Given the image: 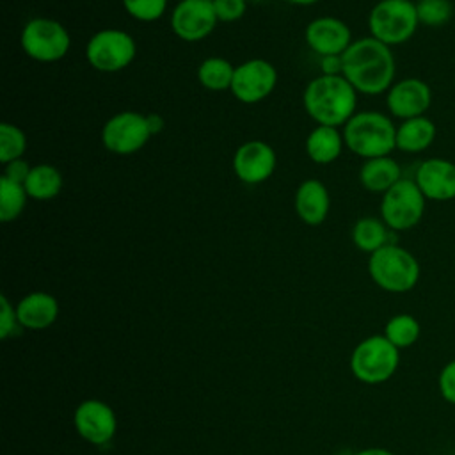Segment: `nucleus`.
<instances>
[{
	"label": "nucleus",
	"mask_w": 455,
	"mask_h": 455,
	"mask_svg": "<svg viewBox=\"0 0 455 455\" xmlns=\"http://www.w3.org/2000/svg\"><path fill=\"white\" fill-rule=\"evenodd\" d=\"M368 274L384 291L405 293L418 284L421 268L412 252L398 243H387L370 254Z\"/></svg>",
	"instance_id": "nucleus-4"
},
{
	"label": "nucleus",
	"mask_w": 455,
	"mask_h": 455,
	"mask_svg": "<svg viewBox=\"0 0 455 455\" xmlns=\"http://www.w3.org/2000/svg\"><path fill=\"white\" fill-rule=\"evenodd\" d=\"M277 156L270 144L263 140H247L233 155V171L236 178L249 185L267 181L275 171Z\"/></svg>",
	"instance_id": "nucleus-15"
},
{
	"label": "nucleus",
	"mask_w": 455,
	"mask_h": 455,
	"mask_svg": "<svg viewBox=\"0 0 455 455\" xmlns=\"http://www.w3.org/2000/svg\"><path fill=\"white\" fill-rule=\"evenodd\" d=\"M307 46L320 57L343 55L352 44V32L348 25L334 16H320L307 23L304 30Z\"/></svg>",
	"instance_id": "nucleus-16"
},
{
	"label": "nucleus",
	"mask_w": 455,
	"mask_h": 455,
	"mask_svg": "<svg viewBox=\"0 0 455 455\" xmlns=\"http://www.w3.org/2000/svg\"><path fill=\"white\" fill-rule=\"evenodd\" d=\"M391 235L393 229H389L387 224L377 217H361L352 228L354 245L368 254H373L387 243H395L391 240Z\"/></svg>",
	"instance_id": "nucleus-24"
},
{
	"label": "nucleus",
	"mask_w": 455,
	"mask_h": 455,
	"mask_svg": "<svg viewBox=\"0 0 455 455\" xmlns=\"http://www.w3.org/2000/svg\"><path fill=\"white\" fill-rule=\"evenodd\" d=\"M343 146V133L336 126L316 124L306 137V153L315 164L320 165H327L338 160Z\"/></svg>",
	"instance_id": "nucleus-21"
},
{
	"label": "nucleus",
	"mask_w": 455,
	"mask_h": 455,
	"mask_svg": "<svg viewBox=\"0 0 455 455\" xmlns=\"http://www.w3.org/2000/svg\"><path fill=\"white\" fill-rule=\"evenodd\" d=\"M219 23L212 0H180L171 12L172 32L187 43L208 37Z\"/></svg>",
	"instance_id": "nucleus-13"
},
{
	"label": "nucleus",
	"mask_w": 455,
	"mask_h": 455,
	"mask_svg": "<svg viewBox=\"0 0 455 455\" xmlns=\"http://www.w3.org/2000/svg\"><path fill=\"white\" fill-rule=\"evenodd\" d=\"M73 425L84 441L94 446H105L116 435L117 418L108 403L98 398H87L76 405Z\"/></svg>",
	"instance_id": "nucleus-12"
},
{
	"label": "nucleus",
	"mask_w": 455,
	"mask_h": 455,
	"mask_svg": "<svg viewBox=\"0 0 455 455\" xmlns=\"http://www.w3.org/2000/svg\"><path fill=\"white\" fill-rule=\"evenodd\" d=\"M124 11L139 21H156L167 9V0H121Z\"/></svg>",
	"instance_id": "nucleus-30"
},
{
	"label": "nucleus",
	"mask_w": 455,
	"mask_h": 455,
	"mask_svg": "<svg viewBox=\"0 0 455 455\" xmlns=\"http://www.w3.org/2000/svg\"><path fill=\"white\" fill-rule=\"evenodd\" d=\"M27 190L23 183L12 181L7 176H0V220L4 224L16 220L27 204Z\"/></svg>",
	"instance_id": "nucleus-26"
},
{
	"label": "nucleus",
	"mask_w": 455,
	"mask_h": 455,
	"mask_svg": "<svg viewBox=\"0 0 455 455\" xmlns=\"http://www.w3.org/2000/svg\"><path fill=\"white\" fill-rule=\"evenodd\" d=\"M416 14L419 25L437 28L453 18V4L451 0H418Z\"/></svg>",
	"instance_id": "nucleus-28"
},
{
	"label": "nucleus",
	"mask_w": 455,
	"mask_h": 455,
	"mask_svg": "<svg viewBox=\"0 0 455 455\" xmlns=\"http://www.w3.org/2000/svg\"><path fill=\"white\" fill-rule=\"evenodd\" d=\"M16 315L23 329L44 331L57 320L59 302L52 293L32 291L18 300Z\"/></svg>",
	"instance_id": "nucleus-18"
},
{
	"label": "nucleus",
	"mask_w": 455,
	"mask_h": 455,
	"mask_svg": "<svg viewBox=\"0 0 455 455\" xmlns=\"http://www.w3.org/2000/svg\"><path fill=\"white\" fill-rule=\"evenodd\" d=\"M398 363V348L384 334H373L352 350L350 371L364 384H382L395 375Z\"/></svg>",
	"instance_id": "nucleus-6"
},
{
	"label": "nucleus",
	"mask_w": 455,
	"mask_h": 455,
	"mask_svg": "<svg viewBox=\"0 0 455 455\" xmlns=\"http://www.w3.org/2000/svg\"><path fill=\"white\" fill-rule=\"evenodd\" d=\"M219 21L231 23L245 14L247 0H212Z\"/></svg>",
	"instance_id": "nucleus-31"
},
{
	"label": "nucleus",
	"mask_w": 455,
	"mask_h": 455,
	"mask_svg": "<svg viewBox=\"0 0 455 455\" xmlns=\"http://www.w3.org/2000/svg\"><path fill=\"white\" fill-rule=\"evenodd\" d=\"M151 137L148 119L135 110H123L108 117L101 128V142L114 155H133Z\"/></svg>",
	"instance_id": "nucleus-10"
},
{
	"label": "nucleus",
	"mask_w": 455,
	"mask_h": 455,
	"mask_svg": "<svg viewBox=\"0 0 455 455\" xmlns=\"http://www.w3.org/2000/svg\"><path fill=\"white\" fill-rule=\"evenodd\" d=\"M437 384H439V393H441V396H443L448 403L455 405V359L450 361V363H446V364L443 366V370H441V373H439Z\"/></svg>",
	"instance_id": "nucleus-33"
},
{
	"label": "nucleus",
	"mask_w": 455,
	"mask_h": 455,
	"mask_svg": "<svg viewBox=\"0 0 455 455\" xmlns=\"http://www.w3.org/2000/svg\"><path fill=\"white\" fill-rule=\"evenodd\" d=\"M247 2H252V4H261V2H265V0H247Z\"/></svg>",
	"instance_id": "nucleus-39"
},
{
	"label": "nucleus",
	"mask_w": 455,
	"mask_h": 455,
	"mask_svg": "<svg viewBox=\"0 0 455 455\" xmlns=\"http://www.w3.org/2000/svg\"><path fill=\"white\" fill-rule=\"evenodd\" d=\"M435 124L427 116L405 119L396 126V149L403 153H421L435 139Z\"/></svg>",
	"instance_id": "nucleus-22"
},
{
	"label": "nucleus",
	"mask_w": 455,
	"mask_h": 455,
	"mask_svg": "<svg viewBox=\"0 0 455 455\" xmlns=\"http://www.w3.org/2000/svg\"><path fill=\"white\" fill-rule=\"evenodd\" d=\"M427 197L414 180L402 178L380 199V219L393 231H407L418 226L425 215Z\"/></svg>",
	"instance_id": "nucleus-7"
},
{
	"label": "nucleus",
	"mask_w": 455,
	"mask_h": 455,
	"mask_svg": "<svg viewBox=\"0 0 455 455\" xmlns=\"http://www.w3.org/2000/svg\"><path fill=\"white\" fill-rule=\"evenodd\" d=\"M146 119H148V126L151 130V135H156V133H160L164 130L165 121H164V117L160 114H148Z\"/></svg>",
	"instance_id": "nucleus-36"
},
{
	"label": "nucleus",
	"mask_w": 455,
	"mask_h": 455,
	"mask_svg": "<svg viewBox=\"0 0 455 455\" xmlns=\"http://www.w3.org/2000/svg\"><path fill=\"white\" fill-rule=\"evenodd\" d=\"M23 187L30 199L50 201L62 190V174L52 164H37L32 165Z\"/></svg>",
	"instance_id": "nucleus-23"
},
{
	"label": "nucleus",
	"mask_w": 455,
	"mask_h": 455,
	"mask_svg": "<svg viewBox=\"0 0 455 455\" xmlns=\"http://www.w3.org/2000/svg\"><path fill=\"white\" fill-rule=\"evenodd\" d=\"M421 334L419 322L407 313L395 315L387 320L384 327V336L400 350V348H409L412 347Z\"/></svg>",
	"instance_id": "nucleus-27"
},
{
	"label": "nucleus",
	"mask_w": 455,
	"mask_h": 455,
	"mask_svg": "<svg viewBox=\"0 0 455 455\" xmlns=\"http://www.w3.org/2000/svg\"><path fill=\"white\" fill-rule=\"evenodd\" d=\"M27 149V137L21 128L12 123L0 124V162L5 165L11 160L21 158Z\"/></svg>",
	"instance_id": "nucleus-29"
},
{
	"label": "nucleus",
	"mask_w": 455,
	"mask_h": 455,
	"mask_svg": "<svg viewBox=\"0 0 455 455\" xmlns=\"http://www.w3.org/2000/svg\"><path fill=\"white\" fill-rule=\"evenodd\" d=\"M414 181L430 201L455 199V164L446 158L423 160L414 174Z\"/></svg>",
	"instance_id": "nucleus-17"
},
{
	"label": "nucleus",
	"mask_w": 455,
	"mask_h": 455,
	"mask_svg": "<svg viewBox=\"0 0 455 455\" xmlns=\"http://www.w3.org/2000/svg\"><path fill=\"white\" fill-rule=\"evenodd\" d=\"M21 327L16 315V306L9 302L5 295L0 297V338L7 339L16 332V329Z\"/></svg>",
	"instance_id": "nucleus-32"
},
{
	"label": "nucleus",
	"mask_w": 455,
	"mask_h": 455,
	"mask_svg": "<svg viewBox=\"0 0 455 455\" xmlns=\"http://www.w3.org/2000/svg\"><path fill=\"white\" fill-rule=\"evenodd\" d=\"M302 103L316 124L339 128L355 114L357 91L343 75H320L306 85Z\"/></svg>",
	"instance_id": "nucleus-2"
},
{
	"label": "nucleus",
	"mask_w": 455,
	"mask_h": 455,
	"mask_svg": "<svg viewBox=\"0 0 455 455\" xmlns=\"http://www.w3.org/2000/svg\"><path fill=\"white\" fill-rule=\"evenodd\" d=\"M341 59L343 76L361 94L377 96L395 84V55L387 44L371 36L352 41Z\"/></svg>",
	"instance_id": "nucleus-1"
},
{
	"label": "nucleus",
	"mask_w": 455,
	"mask_h": 455,
	"mask_svg": "<svg viewBox=\"0 0 455 455\" xmlns=\"http://www.w3.org/2000/svg\"><path fill=\"white\" fill-rule=\"evenodd\" d=\"M295 213L307 226H320L329 213L331 197L320 180H306L295 190Z\"/></svg>",
	"instance_id": "nucleus-19"
},
{
	"label": "nucleus",
	"mask_w": 455,
	"mask_h": 455,
	"mask_svg": "<svg viewBox=\"0 0 455 455\" xmlns=\"http://www.w3.org/2000/svg\"><path fill=\"white\" fill-rule=\"evenodd\" d=\"M20 43L30 59L37 62H57L68 53L71 36L60 21L41 16L25 23Z\"/></svg>",
	"instance_id": "nucleus-8"
},
{
	"label": "nucleus",
	"mask_w": 455,
	"mask_h": 455,
	"mask_svg": "<svg viewBox=\"0 0 455 455\" xmlns=\"http://www.w3.org/2000/svg\"><path fill=\"white\" fill-rule=\"evenodd\" d=\"M235 66L224 57H208L197 68V80L208 91L231 89Z\"/></svg>",
	"instance_id": "nucleus-25"
},
{
	"label": "nucleus",
	"mask_w": 455,
	"mask_h": 455,
	"mask_svg": "<svg viewBox=\"0 0 455 455\" xmlns=\"http://www.w3.org/2000/svg\"><path fill=\"white\" fill-rule=\"evenodd\" d=\"M30 169H32V165H28L27 160L16 158V160H11L9 164L4 165V176H7V178L12 180V181L25 183V180H27Z\"/></svg>",
	"instance_id": "nucleus-34"
},
{
	"label": "nucleus",
	"mask_w": 455,
	"mask_h": 455,
	"mask_svg": "<svg viewBox=\"0 0 455 455\" xmlns=\"http://www.w3.org/2000/svg\"><path fill=\"white\" fill-rule=\"evenodd\" d=\"M286 2H290V4H293V5H313V4H316L318 0H286Z\"/></svg>",
	"instance_id": "nucleus-38"
},
{
	"label": "nucleus",
	"mask_w": 455,
	"mask_h": 455,
	"mask_svg": "<svg viewBox=\"0 0 455 455\" xmlns=\"http://www.w3.org/2000/svg\"><path fill=\"white\" fill-rule=\"evenodd\" d=\"M137 53L135 39L121 28H103L91 36L85 46L87 62L103 73L128 68Z\"/></svg>",
	"instance_id": "nucleus-9"
},
{
	"label": "nucleus",
	"mask_w": 455,
	"mask_h": 455,
	"mask_svg": "<svg viewBox=\"0 0 455 455\" xmlns=\"http://www.w3.org/2000/svg\"><path fill=\"white\" fill-rule=\"evenodd\" d=\"M418 25L416 2L412 0H379L368 14L370 36L389 48L407 43Z\"/></svg>",
	"instance_id": "nucleus-5"
},
{
	"label": "nucleus",
	"mask_w": 455,
	"mask_h": 455,
	"mask_svg": "<svg viewBox=\"0 0 455 455\" xmlns=\"http://www.w3.org/2000/svg\"><path fill=\"white\" fill-rule=\"evenodd\" d=\"M277 84L274 64L265 59H249L235 68L231 94L242 103H258L272 94Z\"/></svg>",
	"instance_id": "nucleus-11"
},
{
	"label": "nucleus",
	"mask_w": 455,
	"mask_h": 455,
	"mask_svg": "<svg viewBox=\"0 0 455 455\" xmlns=\"http://www.w3.org/2000/svg\"><path fill=\"white\" fill-rule=\"evenodd\" d=\"M320 69H322V75H329V76L343 75V59H341V55L320 57Z\"/></svg>",
	"instance_id": "nucleus-35"
},
{
	"label": "nucleus",
	"mask_w": 455,
	"mask_h": 455,
	"mask_svg": "<svg viewBox=\"0 0 455 455\" xmlns=\"http://www.w3.org/2000/svg\"><path fill=\"white\" fill-rule=\"evenodd\" d=\"M354 455H395V453L386 450V448H364V450H359Z\"/></svg>",
	"instance_id": "nucleus-37"
},
{
	"label": "nucleus",
	"mask_w": 455,
	"mask_h": 455,
	"mask_svg": "<svg viewBox=\"0 0 455 455\" xmlns=\"http://www.w3.org/2000/svg\"><path fill=\"white\" fill-rule=\"evenodd\" d=\"M386 105L389 114L402 121L425 116L432 105V89L421 78H402L386 92Z\"/></svg>",
	"instance_id": "nucleus-14"
},
{
	"label": "nucleus",
	"mask_w": 455,
	"mask_h": 455,
	"mask_svg": "<svg viewBox=\"0 0 455 455\" xmlns=\"http://www.w3.org/2000/svg\"><path fill=\"white\" fill-rule=\"evenodd\" d=\"M341 133L345 146L364 160L387 156L396 149V126L391 117L377 110L355 112Z\"/></svg>",
	"instance_id": "nucleus-3"
},
{
	"label": "nucleus",
	"mask_w": 455,
	"mask_h": 455,
	"mask_svg": "<svg viewBox=\"0 0 455 455\" xmlns=\"http://www.w3.org/2000/svg\"><path fill=\"white\" fill-rule=\"evenodd\" d=\"M400 180L402 169L389 155L364 160L359 169V181L371 194H384Z\"/></svg>",
	"instance_id": "nucleus-20"
}]
</instances>
